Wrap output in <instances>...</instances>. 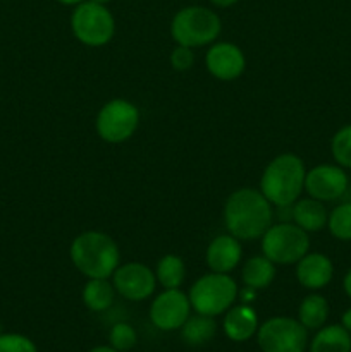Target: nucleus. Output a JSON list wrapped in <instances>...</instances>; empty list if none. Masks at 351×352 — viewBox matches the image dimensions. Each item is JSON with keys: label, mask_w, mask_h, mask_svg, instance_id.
Here are the masks:
<instances>
[{"label": "nucleus", "mask_w": 351, "mask_h": 352, "mask_svg": "<svg viewBox=\"0 0 351 352\" xmlns=\"http://www.w3.org/2000/svg\"><path fill=\"white\" fill-rule=\"evenodd\" d=\"M274 206L260 189L241 188L231 192L224 205V223L231 236L240 241L260 239L272 226Z\"/></svg>", "instance_id": "nucleus-1"}, {"label": "nucleus", "mask_w": 351, "mask_h": 352, "mask_svg": "<svg viewBox=\"0 0 351 352\" xmlns=\"http://www.w3.org/2000/svg\"><path fill=\"white\" fill-rule=\"evenodd\" d=\"M72 265L88 278H109L120 265L116 241L100 230H85L69 248Z\"/></svg>", "instance_id": "nucleus-2"}, {"label": "nucleus", "mask_w": 351, "mask_h": 352, "mask_svg": "<svg viewBox=\"0 0 351 352\" xmlns=\"http://www.w3.org/2000/svg\"><path fill=\"white\" fill-rule=\"evenodd\" d=\"M306 168L295 153H282L268 162L260 179V191L272 206H289L305 191Z\"/></svg>", "instance_id": "nucleus-3"}, {"label": "nucleus", "mask_w": 351, "mask_h": 352, "mask_svg": "<svg viewBox=\"0 0 351 352\" xmlns=\"http://www.w3.org/2000/svg\"><path fill=\"white\" fill-rule=\"evenodd\" d=\"M222 23L217 12L209 7L189 6L178 10L171 21V36L178 45L200 48L219 38Z\"/></svg>", "instance_id": "nucleus-4"}, {"label": "nucleus", "mask_w": 351, "mask_h": 352, "mask_svg": "<svg viewBox=\"0 0 351 352\" xmlns=\"http://www.w3.org/2000/svg\"><path fill=\"white\" fill-rule=\"evenodd\" d=\"M237 292L236 280L229 274L210 272L193 282L188 298L193 311L215 318L234 306Z\"/></svg>", "instance_id": "nucleus-5"}, {"label": "nucleus", "mask_w": 351, "mask_h": 352, "mask_svg": "<svg viewBox=\"0 0 351 352\" xmlns=\"http://www.w3.org/2000/svg\"><path fill=\"white\" fill-rule=\"evenodd\" d=\"M262 239V253L275 265H296L310 251V236L295 222L272 223Z\"/></svg>", "instance_id": "nucleus-6"}, {"label": "nucleus", "mask_w": 351, "mask_h": 352, "mask_svg": "<svg viewBox=\"0 0 351 352\" xmlns=\"http://www.w3.org/2000/svg\"><path fill=\"white\" fill-rule=\"evenodd\" d=\"M71 30L76 40L86 47L96 48L112 40L116 33V21L107 6L85 0L72 10Z\"/></svg>", "instance_id": "nucleus-7"}, {"label": "nucleus", "mask_w": 351, "mask_h": 352, "mask_svg": "<svg viewBox=\"0 0 351 352\" xmlns=\"http://www.w3.org/2000/svg\"><path fill=\"white\" fill-rule=\"evenodd\" d=\"M257 342L262 352H305L308 349V330L298 318L274 316L258 327Z\"/></svg>", "instance_id": "nucleus-8"}, {"label": "nucleus", "mask_w": 351, "mask_h": 352, "mask_svg": "<svg viewBox=\"0 0 351 352\" xmlns=\"http://www.w3.org/2000/svg\"><path fill=\"white\" fill-rule=\"evenodd\" d=\"M138 126H140V110L129 100H110L96 113V134L105 143H124L136 133Z\"/></svg>", "instance_id": "nucleus-9"}, {"label": "nucleus", "mask_w": 351, "mask_h": 352, "mask_svg": "<svg viewBox=\"0 0 351 352\" xmlns=\"http://www.w3.org/2000/svg\"><path fill=\"white\" fill-rule=\"evenodd\" d=\"M150 322L162 332H174L191 315V302L181 289H164L150 305Z\"/></svg>", "instance_id": "nucleus-10"}, {"label": "nucleus", "mask_w": 351, "mask_h": 352, "mask_svg": "<svg viewBox=\"0 0 351 352\" xmlns=\"http://www.w3.org/2000/svg\"><path fill=\"white\" fill-rule=\"evenodd\" d=\"M348 186L350 179L346 170L337 164H320L306 170L305 191L308 192L310 198L322 203L343 198L344 192L348 191Z\"/></svg>", "instance_id": "nucleus-11"}, {"label": "nucleus", "mask_w": 351, "mask_h": 352, "mask_svg": "<svg viewBox=\"0 0 351 352\" xmlns=\"http://www.w3.org/2000/svg\"><path fill=\"white\" fill-rule=\"evenodd\" d=\"M112 284L120 298L140 302L150 298L157 287L155 272L143 263H124L112 274Z\"/></svg>", "instance_id": "nucleus-12"}, {"label": "nucleus", "mask_w": 351, "mask_h": 352, "mask_svg": "<svg viewBox=\"0 0 351 352\" xmlns=\"http://www.w3.org/2000/svg\"><path fill=\"white\" fill-rule=\"evenodd\" d=\"M206 71L219 81H234L246 69V57L237 45L217 41L205 55Z\"/></svg>", "instance_id": "nucleus-13"}, {"label": "nucleus", "mask_w": 351, "mask_h": 352, "mask_svg": "<svg viewBox=\"0 0 351 352\" xmlns=\"http://www.w3.org/2000/svg\"><path fill=\"white\" fill-rule=\"evenodd\" d=\"M241 258H243L241 241L231 236L229 232L213 237L205 251L206 267L212 272H217V274L233 272L240 265Z\"/></svg>", "instance_id": "nucleus-14"}, {"label": "nucleus", "mask_w": 351, "mask_h": 352, "mask_svg": "<svg viewBox=\"0 0 351 352\" xmlns=\"http://www.w3.org/2000/svg\"><path fill=\"white\" fill-rule=\"evenodd\" d=\"M296 278L299 285L310 291H320L327 287L334 277V263L323 253H306L296 263Z\"/></svg>", "instance_id": "nucleus-15"}, {"label": "nucleus", "mask_w": 351, "mask_h": 352, "mask_svg": "<svg viewBox=\"0 0 351 352\" xmlns=\"http://www.w3.org/2000/svg\"><path fill=\"white\" fill-rule=\"evenodd\" d=\"M258 315L250 305L231 306L224 313L222 330L226 337L233 342H246L258 332Z\"/></svg>", "instance_id": "nucleus-16"}, {"label": "nucleus", "mask_w": 351, "mask_h": 352, "mask_svg": "<svg viewBox=\"0 0 351 352\" xmlns=\"http://www.w3.org/2000/svg\"><path fill=\"white\" fill-rule=\"evenodd\" d=\"M327 219H329V212L319 199L308 196V198L292 203V222L308 234L326 229Z\"/></svg>", "instance_id": "nucleus-17"}, {"label": "nucleus", "mask_w": 351, "mask_h": 352, "mask_svg": "<svg viewBox=\"0 0 351 352\" xmlns=\"http://www.w3.org/2000/svg\"><path fill=\"white\" fill-rule=\"evenodd\" d=\"M308 352H351V333L343 325H323L308 342Z\"/></svg>", "instance_id": "nucleus-18"}, {"label": "nucleus", "mask_w": 351, "mask_h": 352, "mask_svg": "<svg viewBox=\"0 0 351 352\" xmlns=\"http://www.w3.org/2000/svg\"><path fill=\"white\" fill-rule=\"evenodd\" d=\"M275 278V263H272L267 256H251L244 261L241 270V280L246 287L262 291L267 289Z\"/></svg>", "instance_id": "nucleus-19"}, {"label": "nucleus", "mask_w": 351, "mask_h": 352, "mask_svg": "<svg viewBox=\"0 0 351 352\" xmlns=\"http://www.w3.org/2000/svg\"><path fill=\"white\" fill-rule=\"evenodd\" d=\"M116 287L109 278H88L81 292L83 302L93 313L107 311L116 299Z\"/></svg>", "instance_id": "nucleus-20"}, {"label": "nucleus", "mask_w": 351, "mask_h": 352, "mask_svg": "<svg viewBox=\"0 0 351 352\" xmlns=\"http://www.w3.org/2000/svg\"><path fill=\"white\" fill-rule=\"evenodd\" d=\"M179 330H181V339L186 346L200 347L215 337L217 323L213 316L196 313V315H189V318Z\"/></svg>", "instance_id": "nucleus-21"}, {"label": "nucleus", "mask_w": 351, "mask_h": 352, "mask_svg": "<svg viewBox=\"0 0 351 352\" xmlns=\"http://www.w3.org/2000/svg\"><path fill=\"white\" fill-rule=\"evenodd\" d=\"M329 318V302L322 294H308L298 308V320L306 330L322 329Z\"/></svg>", "instance_id": "nucleus-22"}, {"label": "nucleus", "mask_w": 351, "mask_h": 352, "mask_svg": "<svg viewBox=\"0 0 351 352\" xmlns=\"http://www.w3.org/2000/svg\"><path fill=\"white\" fill-rule=\"evenodd\" d=\"M157 284L164 289H179L186 278V265L178 254H165L158 260L155 270Z\"/></svg>", "instance_id": "nucleus-23"}, {"label": "nucleus", "mask_w": 351, "mask_h": 352, "mask_svg": "<svg viewBox=\"0 0 351 352\" xmlns=\"http://www.w3.org/2000/svg\"><path fill=\"white\" fill-rule=\"evenodd\" d=\"M327 229L336 239L351 241V201L341 203L329 212Z\"/></svg>", "instance_id": "nucleus-24"}, {"label": "nucleus", "mask_w": 351, "mask_h": 352, "mask_svg": "<svg viewBox=\"0 0 351 352\" xmlns=\"http://www.w3.org/2000/svg\"><path fill=\"white\" fill-rule=\"evenodd\" d=\"M334 162L343 168H351V124L341 127L330 141Z\"/></svg>", "instance_id": "nucleus-25"}, {"label": "nucleus", "mask_w": 351, "mask_h": 352, "mask_svg": "<svg viewBox=\"0 0 351 352\" xmlns=\"http://www.w3.org/2000/svg\"><path fill=\"white\" fill-rule=\"evenodd\" d=\"M138 342L136 330L133 329V325L126 322H119L110 329L109 332V346H112L114 349L119 352L131 351Z\"/></svg>", "instance_id": "nucleus-26"}, {"label": "nucleus", "mask_w": 351, "mask_h": 352, "mask_svg": "<svg viewBox=\"0 0 351 352\" xmlns=\"http://www.w3.org/2000/svg\"><path fill=\"white\" fill-rule=\"evenodd\" d=\"M0 352H38L36 344L23 333H2Z\"/></svg>", "instance_id": "nucleus-27"}, {"label": "nucleus", "mask_w": 351, "mask_h": 352, "mask_svg": "<svg viewBox=\"0 0 351 352\" xmlns=\"http://www.w3.org/2000/svg\"><path fill=\"white\" fill-rule=\"evenodd\" d=\"M169 60H171L172 69H176V71H188V69H191L193 64H195V54H193V48L178 45V47L171 52Z\"/></svg>", "instance_id": "nucleus-28"}, {"label": "nucleus", "mask_w": 351, "mask_h": 352, "mask_svg": "<svg viewBox=\"0 0 351 352\" xmlns=\"http://www.w3.org/2000/svg\"><path fill=\"white\" fill-rule=\"evenodd\" d=\"M237 296H241V298H243V301H244V305H248V302H251L255 299V296H257V291L244 285V289L241 292H237Z\"/></svg>", "instance_id": "nucleus-29"}, {"label": "nucleus", "mask_w": 351, "mask_h": 352, "mask_svg": "<svg viewBox=\"0 0 351 352\" xmlns=\"http://www.w3.org/2000/svg\"><path fill=\"white\" fill-rule=\"evenodd\" d=\"M341 325L351 333V308H348L346 311L343 313V316H341Z\"/></svg>", "instance_id": "nucleus-30"}, {"label": "nucleus", "mask_w": 351, "mask_h": 352, "mask_svg": "<svg viewBox=\"0 0 351 352\" xmlns=\"http://www.w3.org/2000/svg\"><path fill=\"white\" fill-rule=\"evenodd\" d=\"M343 289H344V292H346L348 298L351 299V268H350V270L346 272V274H344V278H343Z\"/></svg>", "instance_id": "nucleus-31"}, {"label": "nucleus", "mask_w": 351, "mask_h": 352, "mask_svg": "<svg viewBox=\"0 0 351 352\" xmlns=\"http://www.w3.org/2000/svg\"><path fill=\"white\" fill-rule=\"evenodd\" d=\"M210 2L213 3V6L215 7H231V6H234V3L237 2V0H210Z\"/></svg>", "instance_id": "nucleus-32"}, {"label": "nucleus", "mask_w": 351, "mask_h": 352, "mask_svg": "<svg viewBox=\"0 0 351 352\" xmlns=\"http://www.w3.org/2000/svg\"><path fill=\"white\" fill-rule=\"evenodd\" d=\"M88 352H119V351L114 349L112 346H96V347H93V349L88 351Z\"/></svg>", "instance_id": "nucleus-33"}, {"label": "nucleus", "mask_w": 351, "mask_h": 352, "mask_svg": "<svg viewBox=\"0 0 351 352\" xmlns=\"http://www.w3.org/2000/svg\"><path fill=\"white\" fill-rule=\"evenodd\" d=\"M61 3H64V6H78V3L85 2V0H58Z\"/></svg>", "instance_id": "nucleus-34"}, {"label": "nucleus", "mask_w": 351, "mask_h": 352, "mask_svg": "<svg viewBox=\"0 0 351 352\" xmlns=\"http://www.w3.org/2000/svg\"><path fill=\"white\" fill-rule=\"evenodd\" d=\"M92 2H96V3H102V6H107V3H109L110 0H92Z\"/></svg>", "instance_id": "nucleus-35"}, {"label": "nucleus", "mask_w": 351, "mask_h": 352, "mask_svg": "<svg viewBox=\"0 0 351 352\" xmlns=\"http://www.w3.org/2000/svg\"><path fill=\"white\" fill-rule=\"evenodd\" d=\"M2 333H3V332H2V325H0V336H2Z\"/></svg>", "instance_id": "nucleus-36"}]
</instances>
